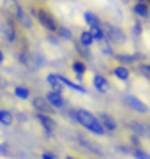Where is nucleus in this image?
I'll list each match as a JSON object with an SVG mask.
<instances>
[{
	"instance_id": "cd10ccee",
	"label": "nucleus",
	"mask_w": 150,
	"mask_h": 159,
	"mask_svg": "<svg viewBox=\"0 0 150 159\" xmlns=\"http://www.w3.org/2000/svg\"><path fill=\"white\" fill-rule=\"evenodd\" d=\"M138 73H139V76H143L145 80H148L150 81V64L138 62Z\"/></svg>"
},
{
	"instance_id": "5701e85b",
	"label": "nucleus",
	"mask_w": 150,
	"mask_h": 159,
	"mask_svg": "<svg viewBox=\"0 0 150 159\" xmlns=\"http://www.w3.org/2000/svg\"><path fill=\"white\" fill-rule=\"evenodd\" d=\"M14 111L9 108H0V125L2 127H12L14 125Z\"/></svg>"
},
{
	"instance_id": "9d476101",
	"label": "nucleus",
	"mask_w": 150,
	"mask_h": 159,
	"mask_svg": "<svg viewBox=\"0 0 150 159\" xmlns=\"http://www.w3.org/2000/svg\"><path fill=\"white\" fill-rule=\"evenodd\" d=\"M90 85L94 87V90L97 94H108L111 90V81L108 80V76L103 73H94L92 74V80H90Z\"/></svg>"
},
{
	"instance_id": "ea45409f",
	"label": "nucleus",
	"mask_w": 150,
	"mask_h": 159,
	"mask_svg": "<svg viewBox=\"0 0 150 159\" xmlns=\"http://www.w3.org/2000/svg\"><path fill=\"white\" fill-rule=\"evenodd\" d=\"M145 2H147V4H148V6H150V0H145Z\"/></svg>"
},
{
	"instance_id": "f704fd0d",
	"label": "nucleus",
	"mask_w": 150,
	"mask_h": 159,
	"mask_svg": "<svg viewBox=\"0 0 150 159\" xmlns=\"http://www.w3.org/2000/svg\"><path fill=\"white\" fill-rule=\"evenodd\" d=\"M67 117H69V120L71 122H74V124H78L76 122V111H78V108H74V106H67Z\"/></svg>"
},
{
	"instance_id": "f257e3e1",
	"label": "nucleus",
	"mask_w": 150,
	"mask_h": 159,
	"mask_svg": "<svg viewBox=\"0 0 150 159\" xmlns=\"http://www.w3.org/2000/svg\"><path fill=\"white\" fill-rule=\"evenodd\" d=\"M4 9H6L7 16H11L16 21L20 30L30 32V30L34 29V18L30 16V12L20 4V0H6L4 2Z\"/></svg>"
},
{
	"instance_id": "412c9836",
	"label": "nucleus",
	"mask_w": 150,
	"mask_h": 159,
	"mask_svg": "<svg viewBox=\"0 0 150 159\" xmlns=\"http://www.w3.org/2000/svg\"><path fill=\"white\" fill-rule=\"evenodd\" d=\"M12 96L16 97V99H20V101H29L30 97H32V90L25 83H16V85L12 87Z\"/></svg>"
},
{
	"instance_id": "7ed1b4c3",
	"label": "nucleus",
	"mask_w": 150,
	"mask_h": 159,
	"mask_svg": "<svg viewBox=\"0 0 150 159\" xmlns=\"http://www.w3.org/2000/svg\"><path fill=\"white\" fill-rule=\"evenodd\" d=\"M76 122L87 131V133L94 134V136H99V138L108 136L106 131L103 129V125L99 124L95 113L90 111V110H87V108H78V111H76Z\"/></svg>"
},
{
	"instance_id": "4c0bfd02",
	"label": "nucleus",
	"mask_w": 150,
	"mask_h": 159,
	"mask_svg": "<svg viewBox=\"0 0 150 159\" xmlns=\"http://www.w3.org/2000/svg\"><path fill=\"white\" fill-rule=\"evenodd\" d=\"M120 2L124 4V6H129V4H134L136 0H120Z\"/></svg>"
},
{
	"instance_id": "f03ea898",
	"label": "nucleus",
	"mask_w": 150,
	"mask_h": 159,
	"mask_svg": "<svg viewBox=\"0 0 150 159\" xmlns=\"http://www.w3.org/2000/svg\"><path fill=\"white\" fill-rule=\"evenodd\" d=\"M30 16L35 18V21L39 23V27L46 34H57V29H58V21L55 14H53L48 7L44 6H32L30 7Z\"/></svg>"
},
{
	"instance_id": "a211bd4d",
	"label": "nucleus",
	"mask_w": 150,
	"mask_h": 159,
	"mask_svg": "<svg viewBox=\"0 0 150 159\" xmlns=\"http://www.w3.org/2000/svg\"><path fill=\"white\" fill-rule=\"evenodd\" d=\"M110 74L115 80H118V81H129L131 76H133V71H131V67H127V66L115 64V66H111L110 67Z\"/></svg>"
},
{
	"instance_id": "7c9ffc66",
	"label": "nucleus",
	"mask_w": 150,
	"mask_h": 159,
	"mask_svg": "<svg viewBox=\"0 0 150 159\" xmlns=\"http://www.w3.org/2000/svg\"><path fill=\"white\" fill-rule=\"evenodd\" d=\"M88 32L92 34V37H94V41H95V43H101V41L106 39V35H104L103 27H101V29H88Z\"/></svg>"
},
{
	"instance_id": "dca6fc26",
	"label": "nucleus",
	"mask_w": 150,
	"mask_h": 159,
	"mask_svg": "<svg viewBox=\"0 0 150 159\" xmlns=\"http://www.w3.org/2000/svg\"><path fill=\"white\" fill-rule=\"evenodd\" d=\"M58 74V80H60V83H62L65 89H71V90H74V92H78V94H83V96H88V89L83 83H78L76 80H71V78H67L65 74H62V73H57Z\"/></svg>"
},
{
	"instance_id": "e433bc0d",
	"label": "nucleus",
	"mask_w": 150,
	"mask_h": 159,
	"mask_svg": "<svg viewBox=\"0 0 150 159\" xmlns=\"http://www.w3.org/2000/svg\"><path fill=\"white\" fill-rule=\"evenodd\" d=\"M4 62H6V53H4V50H2V48H0V66H2Z\"/></svg>"
},
{
	"instance_id": "bb28decb",
	"label": "nucleus",
	"mask_w": 150,
	"mask_h": 159,
	"mask_svg": "<svg viewBox=\"0 0 150 159\" xmlns=\"http://www.w3.org/2000/svg\"><path fill=\"white\" fill-rule=\"evenodd\" d=\"M97 46H99V53L101 55H104V57H108V58H113V55H115V48L111 46V43L110 41H101V43H97Z\"/></svg>"
},
{
	"instance_id": "393cba45",
	"label": "nucleus",
	"mask_w": 150,
	"mask_h": 159,
	"mask_svg": "<svg viewBox=\"0 0 150 159\" xmlns=\"http://www.w3.org/2000/svg\"><path fill=\"white\" fill-rule=\"evenodd\" d=\"M78 44L83 46V48H94L95 46V41H94L92 34L88 30H81L78 34Z\"/></svg>"
},
{
	"instance_id": "6e6552de",
	"label": "nucleus",
	"mask_w": 150,
	"mask_h": 159,
	"mask_svg": "<svg viewBox=\"0 0 150 159\" xmlns=\"http://www.w3.org/2000/svg\"><path fill=\"white\" fill-rule=\"evenodd\" d=\"M95 117H97L99 124L103 125V129L106 131V134H117V133H118V122H117V119L110 113V111L101 110V111L95 113Z\"/></svg>"
},
{
	"instance_id": "4468645a",
	"label": "nucleus",
	"mask_w": 150,
	"mask_h": 159,
	"mask_svg": "<svg viewBox=\"0 0 150 159\" xmlns=\"http://www.w3.org/2000/svg\"><path fill=\"white\" fill-rule=\"evenodd\" d=\"M16 60H18L20 64H21L23 67H27V69H34V71H35V66H34V53H32V51H30L25 44L16 51Z\"/></svg>"
},
{
	"instance_id": "72a5a7b5",
	"label": "nucleus",
	"mask_w": 150,
	"mask_h": 159,
	"mask_svg": "<svg viewBox=\"0 0 150 159\" xmlns=\"http://www.w3.org/2000/svg\"><path fill=\"white\" fill-rule=\"evenodd\" d=\"M41 159H58V156L55 152H51V150H46V148H44V150L41 152Z\"/></svg>"
},
{
	"instance_id": "c85d7f7f",
	"label": "nucleus",
	"mask_w": 150,
	"mask_h": 159,
	"mask_svg": "<svg viewBox=\"0 0 150 159\" xmlns=\"http://www.w3.org/2000/svg\"><path fill=\"white\" fill-rule=\"evenodd\" d=\"M131 34H133L134 37H141V35H143V21L134 20L133 27H131Z\"/></svg>"
},
{
	"instance_id": "c9c22d12",
	"label": "nucleus",
	"mask_w": 150,
	"mask_h": 159,
	"mask_svg": "<svg viewBox=\"0 0 150 159\" xmlns=\"http://www.w3.org/2000/svg\"><path fill=\"white\" fill-rule=\"evenodd\" d=\"M7 87H9V81H7V78H4V76L0 74V90H7Z\"/></svg>"
},
{
	"instance_id": "9b49d317",
	"label": "nucleus",
	"mask_w": 150,
	"mask_h": 159,
	"mask_svg": "<svg viewBox=\"0 0 150 159\" xmlns=\"http://www.w3.org/2000/svg\"><path fill=\"white\" fill-rule=\"evenodd\" d=\"M29 101H30L32 110H34V113H44V115H51V117L57 115V111L48 104V101L42 96H32Z\"/></svg>"
},
{
	"instance_id": "f8f14e48",
	"label": "nucleus",
	"mask_w": 150,
	"mask_h": 159,
	"mask_svg": "<svg viewBox=\"0 0 150 159\" xmlns=\"http://www.w3.org/2000/svg\"><path fill=\"white\" fill-rule=\"evenodd\" d=\"M141 55L139 53H129V51H115V55H113V60L117 64H120V66H127V67H131L133 64H138L141 60Z\"/></svg>"
},
{
	"instance_id": "58836bf2",
	"label": "nucleus",
	"mask_w": 150,
	"mask_h": 159,
	"mask_svg": "<svg viewBox=\"0 0 150 159\" xmlns=\"http://www.w3.org/2000/svg\"><path fill=\"white\" fill-rule=\"evenodd\" d=\"M64 159H78V157H74V156H71V154H69V156H65Z\"/></svg>"
},
{
	"instance_id": "a878e982",
	"label": "nucleus",
	"mask_w": 150,
	"mask_h": 159,
	"mask_svg": "<svg viewBox=\"0 0 150 159\" xmlns=\"http://www.w3.org/2000/svg\"><path fill=\"white\" fill-rule=\"evenodd\" d=\"M57 35L60 37V41H65V43H73L74 41V32H73V29L65 27V25H60V23H58V29H57Z\"/></svg>"
},
{
	"instance_id": "39448f33",
	"label": "nucleus",
	"mask_w": 150,
	"mask_h": 159,
	"mask_svg": "<svg viewBox=\"0 0 150 159\" xmlns=\"http://www.w3.org/2000/svg\"><path fill=\"white\" fill-rule=\"evenodd\" d=\"M103 30L106 35V41H110L113 48H122L127 44V34L118 25H113L111 21H103Z\"/></svg>"
},
{
	"instance_id": "c756f323",
	"label": "nucleus",
	"mask_w": 150,
	"mask_h": 159,
	"mask_svg": "<svg viewBox=\"0 0 150 159\" xmlns=\"http://www.w3.org/2000/svg\"><path fill=\"white\" fill-rule=\"evenodd\" d=\"M131 156H133L134 159H150V152H147V150H145L143 147H139V148H133Z\"/></svg>"
},
{
	"instance_id": "1a4fd4ad",
	"label": "nucleus",
	"mask_w": 150,
	"mask_h": 159,
	"mask_svg": "<svg viewBox=\"0 0 150 159\" xmlns=\"http://www.w3.org/2000/svg\"><path fill=\"white\" fill-rule=\"evenodd\" d=\"M44 99L48 101V104L51 106L55 111H64V110L69 106V102H67V97L64 96L62 92H57V90H48L44 94Z\"/></svg>"
},
{
	"instance_id": "20e7f679",
	"label": "nucleus",
	"mask_w": 150,
	"mask_h": 159,
	"mask_svg": "<svg viewBox=\"0 0 150 159\" xmlns=\"http://www.w3.org/2000/svg\"><path fill=\"white\" fill-rule=\"evenodd\" d=\"M0 35L9 46H14L20 43V27L11 16H4L0 20Z\"/></svg>"
},
{
	"instance_id": "b1692460",
	"label": "nucleus",
	"mask_w": 150,
	"mask_h": 159,
	"mask_svg": "<svg viewBox=\"0 0 150 159\" xmlns=\"http://www.w3.org/2000/svg\"><path fill=\"white\" fill-rule=\"evenodd\" d=\"M73 46H74L76 53L81 60H87V62H92L94 60V53H92V48H83V46L78 44V41H73Z\"/></svg>"
},
{
	"instance_id": "6ab92c4d",
	"label": "nucleus",
	"mask_w": 150,
	"mask_h": 159,
	"mask_svg": "<svg viewBox=\"0 0 150 159\" xmlns=\"http://www.w3.org/2000/svg\"><path fill=\"white\" fill-rule=\"evenodd\" d=\"M81 18H83V23L87 25L88 29H101L103 27V20H101V16L95 11L87 9V11L81 12Z\"/></svg>"
},
{
	"instance_id": "2eb2a0df",
	"label": "nucleus",
	"mask_w": 150,
	"mask_h": 159,
	"mask_svg": "<svg viewBox=\"0 0 150 159\" xmlns=\"http://www.w3.org/2000/svg\"><path fill=\"white\" fill-rule=\"evenodd\" d=\"M131 12L139 21H148L150 20V6L147 2H134V4H131Z\"/></svg>"
},
{
	"instance_id": "423d86ee",
	"label": "nucleus",
	"mask_w": 150,
	"mask_h": 159,
	"mask_svg": "<svg viewBox=\"0 0 150 159\" xmlns=\"http://www.w3.org/2000/svg\"><path fill=\"white\" fill-rule=\"evenodd\" d=\"M34 119L39 122V125L42 127V133H44V136L46 138H53L55 136V133L58 129V124L55 117L51 115H44V113H34Z\"/></svg>"
},
{
	"instance_id": "0eeeda50",
	"label": "nucleus",
	"mask_w": 150,
	"mask_h": 159,
	"mask_svg": "<svg viewBox=\"0 0 150 159\" xmlns=\"http://www.w3.org/2000/svg\"><path fill=\"white\" fill-rule=\"evenodd\" d=\"M122 102H124L129 110L136 111V113H141V115L150 113V106L143 101V99H139L138 96H134V94H126V96L122 97Z\"/></svg>"
},
{
	"instance_id": "4be33fe9",
	"label": "nucleus",
	"mask_w": 150,
	"mask_h": 159,
	"mask_svg": "<svg viewBox=\"0 0 150 159\" xmlns=\"http://www.w3.org/2000/svg\"><path fill=\"white\" fill-rule=\"evenodd\" d=\"M44 81H46V85L50 87V90H57V92H62V94H64V90H65V87L60 83L57 73H48Z\"/></svg>"
},
{
	"instance_id": "2f4dec72",
	"label": "nucleus",
	"mask_w": 150,
	"mask_h": 159,
	"mask_svg": "<svg viewBox=\"0 0 150 159\" xmlns=\"http://www.w3.org/2000/svg\"><path fill=\"white\" fill-rule=\"evenodd\" d=\"M9 156H11L9 142H0V157H9Z\"/></svg>"
},
{
	"instance_id": "ddd939ff",
	"label": "nucleus",
	"mask_w": 150,
	"mask_h": 159,
	"mask_svg": "<svg viewBox=\"0 0 150 159\" xmlns=\"http://www.w3.org/2000/svg\"><path fill=\"white\" fill-rule=\"evenodd\" d=\"M76 140H78V145L83 150H87L90 156H103V148L99 147L95 142H92L90 138H87L85 134H76Z\"/></svg>"
},
{
	"instance_id": "473e14b6",
	"label": "nucleus",
	"mask_w": 150,
	"mask_h": 159,
	"mask_svg": "<svg viewBox=\"0 0 150 159\" xmlns=\"http://www.w3.org/2000/svg\"><path fill=\"white\" fill-rule=\"evenodd\" d=\"M46 41H48L51 46H55V48L62 44V41H60V37H58L57 34H46Z\"/></svg>"
},
{
	"instance_id": "f3484780",
	"label": "nucleus",
	"mask_w": 150,
	"mask_h": 159,
	"mask_svg": "<svg viewBox=\"0 0 150 159\" xmlns=\"http://www.w3.org/2000/svg\"><path fill=\"white\" fill-rule=\"evenodd\" d=\"M71 71L73 74L76 76V81L78 83H83V78H85V74L88 73V66L85 60H81V58H73V62H71Z\"/></svg>"
},
{
	"instance_id": "aec40b11",
	"label": "nucleus",
	"mask_w": 150,
	"mask_h": 159,
	"mask_svg": "<svg viewBox=\"0 0 150 159\" xmlns=\"http://www.w3.org/2000/svg\"><path fill=\"white\" fill-rule=\"evenodd\" d=\"M127 129H129V134H134V136L138 138H147V124L145 122H141V120H129V122H126Z\"/></svg>"
},
{
	"instance_id": "a19ab883",
	"label": "nucleus",
	"mask_w": 150,
	"mask_h": 159,
	"mask_svg": "<svg viewBox=\"0 0 150 159\" xmlns=\"http://www.w3.org/2000/svg\"><path fill=\"white\" fill-rule=\"evenodd\" d=\"M90 159H95V157H90Z\"/></svg>"
}]
</instances>
